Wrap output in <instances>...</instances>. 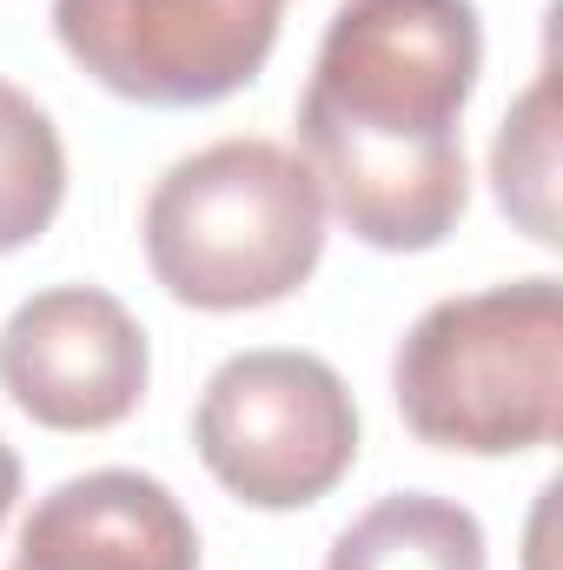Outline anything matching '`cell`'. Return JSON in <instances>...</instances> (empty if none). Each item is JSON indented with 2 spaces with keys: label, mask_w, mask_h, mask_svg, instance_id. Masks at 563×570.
<instances>
[{
  "label": "cell",
  "mask_w": 563,
  "mask_h": 570,
  "mask_svg": "<svg viewBox=\"0 0 563 570\" xmlns=\"http://www.w3.org/2000/svg\"><path fill=\"white\" fill-rule=\"evenodd\" d=\"M484 73L471 0H345L318 40L298 159L378 253H431L471 206L464 107Z\"/></svg>",
  "instance_id": "cell-1"
},
{
  "label": "cell",
  "mask_w": 563,
  "mask_h": 570,
  "mask_svg": "<svg viewBox=\"0 0 563 570\" xmlns=\"http://www.w3.org/2000/svg\"><path fill=\"white\" fill-rule=\"evenodd\" d=\"M146 266L179 305L253 312L312 279L325 253V193L279 140H213L166 166L146 199Z\"/></svg>",
  "instance_id": "cell-2"
},
{
  "label": "cell",
  "mask_w": 563,
  "mask_h": 570,
  "mask_svg": "<svg viewBox=\"0 0 563 570\" xmlns=\"http://www.w3.org/2000/svg\"><path fill=\"white\" fill-rule=\"evenodd\" d=\"M392 392L437 451L517 458L563 419V285L551 273L437 298L398 338Z\"/></svg>",
  "instance_id": "cell-3"
},
{
  "label": "cell",
  "mask_w": 563,
  "mask_h": 570,
  "mask_svg": "<svg viewBox=\"0 0 563 570\" xmlns=\"http://www.w3.org/2000/svg\"><path fill=\"white\" fill-rule=\"evenodd\" d=\"M199 464L253 511L318 504L358 458V405L318 352H233L192 412Z\"/></svg>",
  "instance_id": "cell-4"
},
{
  "label": "cell",
  "mask_w": 563,
  "mask_h": 570,
  "mask_svg": "<svg viewBox=\"0 0 563 570\" xmlns=\"http://www.w3.org/2000/svg\"><path fill=\"white\" fill-rule=\"evenodd\" d=\"M285 0H53L67 60L140 107H213L259 80Z\"/></svg>",
  "instance_id": "cell-5"
},
{
  "label": "cell",
  "mask_w": 563,
  "mask_h": 570,
  "mask_svg": "<svg viewBox=\"0 0 563 570\" xmlns=\"http://www.w3.org/2000/svg\"><path fill=\"white\" fill-rule=\"evenodd\" d=\"M152 352L100 285H47L0 325V392L47 431H113L140 412Z\"/></svg>",
  "instance_id": "cell-6"
},
{
  "label": "cell",
  "mask_w": 563,
  "mask_h": 570,
  "mask_svg": "<svg viewBox=\"0 0 563 570\" xmlns=\"http://www.w3.org/2000/svg\"><path fill=\"white\" fill-rule=\"evenodd\" d=\"M7 570H199V531L159 478L80 471L33 504Z\"/></svg>",
  "instance_id": "cell-7"
},
{
  "label": "cell",
  "mask_w": 563,
  "mask_h": 570,
  "mask_svg": "<svg viewBox=\"0 0 563 570\" xmlns=\"http://www.w3.org/2000/svg\"><path fill=\"white\" fill-rule=\"evenodd\" d=\"M325 570H484V524L457 498L392 491L332 538Z\"/></svg>",
  "instance_id": "cell-8"
},
{
  "label": "cell",
  "mask_w": 563,
  "mask_h": 570,
  "mask_svg": "<svg viewBox=\"0 0 563 570\" xmlns=\"http://www.w3.org/2000/svg\"><path fill=\"white\" fill-rule=\"evenodd\" d=\"M67 199V146L53 114L0 80V253L33 246Z\"/></svg>",
  "instance_id": "cell-9"
},
{
  "label": "cell",
  "mask_w": 563,
  "mask_h": 570,
  "mask_svg": "<svg viewBox=\"0 0 563 570\" xmlns=\"http://www.w3.org/2000/svg\"><path fill=\"white\" fill-rule=\"evenodd\" d=\"M491 186H497V206L537 246L563 239L557 233V87H551V73H537L511 100V114H504V127L491 140Z\"/></svg>",
  "instance_id": "cell-10"
},
{
  "label": "cell",
  "mask_w": 563,
  "mask_h": 570,
  "mask_svg": "<svg viewBox=\"0 0 563 570\" xmlns=\"http://www.w3.org/2000/svg\"><path fill=\"white\" fill-rule=\"evenodd\" d=\"M13 498H20V458H13V444L0 438V524H7V511H13Z\"/></svg>",
  "instance_id": "cell-11"
}]
</instances>
